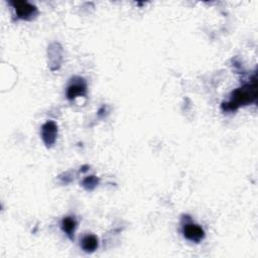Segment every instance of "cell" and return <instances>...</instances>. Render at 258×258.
<instances>
[{
	"instance_id": "52a82bcc",
	"label": "cell",
	"mask_w": 258,
	"mask_h": 258,
	"mask_svg": "<svg viewBox=\"0 0 258 258\" xmlns=\"http://www.w3.org/2000/svg\"><path fill=\"white\" fill-rule=\"evenodd\" d=\"M81 245L85 252L92 253L98 248V245H99L98 238L94 235H87L83 238Z\"/></svg>"
},
{
	"instance_id": "6da1fadb",
	"label": "cell",
	"mask_w": 258,
	"mask_h": 258,
	"mask_svg": "<svg viewBox=\"0 0 258 258\" xmlns=\"http://www.w3.org/2000/svg\"><path fill=\"white\" fill-rule=\"evenodd\" d=\"M257 98V85L256 80H253L252 84L245 85L236 89L231 94V100L228 103L223 104V109L226 111H235L241 106H246L254 102Z\"/></svg>"
},
{
	"instance_id": "7a4b0ae2",
	"label": "cell",
	"mask_w": 258,
	"mask_h": 258,
	"mask_svg": "<svg viewBox=\"0 0 258 258\" xmlns=\"http://www.w3.org/2000/svg\"><path fill=\"white\" fill-rule=\"evenodd\" d=\"M10 4L13 6L16 16L23 20H30L37 14V8L27 1H11Z\"/></svg>"
},
{
	"instance_id": "3957f363",
	"label": "cell",
	"mask_w": 258,
	"mask_h": 258,
	"mask_svg": "<svg viewBox=\"0 0 258 258\" xmlns=\"http://www.w3.org/2000/svg\"><path fill=\"white\" fill-rule=\"evenodd\" d=\"M182 234L185 239L196 243L201 242L205 238L204 229L194 223H185L182 227Z\"/></svg>"
},
{
	"instance_id": "8992f818",
	"label": "cell",
	"mask_w": 258,
	"mask_h": 258,
	"mask_svg": "<svg viewBox=\"0 0 258 258\" xmlns=\"http://www.w3.org/2000/svg\"><path fill=\"white\" fill-rule=\"evenodd\" d=\"M76 227H77V222L73 217H66L62 219L61 229L71 240L74 239V233H75Z\"/></svg>"
},
{
	"instance_id": "5b68a950",
	"label": "cell",
	"mask_w": 258,
	"mask_h": 258,
	"mask_svg": "<svg viewBox=\"0 0 258 258\" xmlns=\"http://www.w3.org/2000/svg\"><path fill=\"white\" fill-rule=\"evenodd\" d=\"M72 81L73 82L67 89V97L69 100H75L78 96H84L87 92V86L83 79L78 78V81H75L74 78Z\"/></svg>"
},
{
	"instance_id": "ba28073f",
	"label": "cell",
	"mask_w": 258,
	"mask_h": 258,
	"mask_svg": "<svg viewBox=\"0 0 258 258\" xmlns=\"http://www.w3.org/2000/svg\"><path fill=\"white\" fill-rule=\"evenodd\" d=\"M98 182H99V179H98L96 176H94V175L87 176V177L83 180V186H84L85 188L91 190V189H94V188L97 186Z\"/></svg>"
},
{
	"instance_id": "277c9868",
	"label": "cell",
	"mask_w": 258,
	"mask_h": 258,
	"mask_svg": "<svg viewBox=\"0 0 258 258\" xmlns=\"http://www.w3.org/2000/svg\"><path fill=\"white\" fill-rule=\"evenodd\" d=\"M57 136V125L53 121H47L41 127V138L47 147L54 144Z\"/></svg>"
}]
</instances>
